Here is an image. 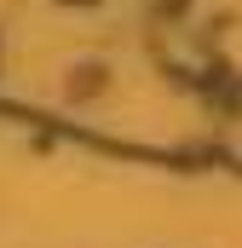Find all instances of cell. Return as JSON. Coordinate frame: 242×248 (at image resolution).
<instances>
[]
</instances>
